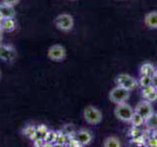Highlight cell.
<instances>
[{
    "mask_svg": "<svg viewBox=\"0 0 157 147\" xmlns=\"http://www.w3.org/2000/svg\"><path fill=\"white\" fill-rule=\"evenodd\" d=\"M147 144H148V146H151V147H157V136H155V135L151 136L148 139V141H147Z\"/></svg>",
    "mask_w": 157,
    "mask_h": 147,
    "instance_id": "cell-21",
    "label": "cell"
},
{
    "mask_svg": "<svg viewBox=\"0 0 157 147\" xmlns=\"http://www.w3.org/2000/svg\"><path fill=\"white\" fill-rule=\"evenodd\" d=\"M74 18L72 15L64 13V14H60L55 18L54 20V24L55 27L60 29L62 32H70L74 28Z\"/></svg>",
    "mask_w": 157,
    "mask_h": 147,
    "instance_id": "cell-3",
    "label": "cell"
},
{
    "mask_svg": "<svg viewBox=\"0 0 157 147\" xmlns=\"http://www.w3.org/2000/svg\"><path fill=\"white\" fill-rule=\"evenodd\" d=\"M57 136H58V134L53 130H48V132L46 134V135L44 136V141L45 142H48V143H51V142H56V139H57Z\"/></svg>",
    "mask_w": 157,
    "mask_h": 147,
    "instance_id": "cell-17",
    "label": "cell"
},
{
    "mask_svg": "<svg viewBox=\"0 0 157 147\" xmlns=\"http://www.w3.org/2000/svg\"><path fill=\"white\" fill-rule=\"evenodd\" d=\"M144 126L147 130H153L157 127V113H152V114L147 117L144 120Z\"/></svg>",
    "mask_w": 157,
    "mask_h": 147,
    "instance_id": "cell-13",
    "label": "cell"
},
{
    "mask_svg": "<svg viewBox=\"0 0 157 147\" xmlns=\"http://www.w3.org/2000/svg\"><path fill=\"white\" fill-rule=\"evenodd\" d=\"M155 70H156V69L154 68V66L152 65L151 63H148V62L144 63L140 68V75L149 76V77H151L152 75H153V73L155 72Z\"/></svg>",
    "mask_w": 157,
    "mask_h": 147,
    "instance_id": "cell-14",
    "label": "cell"
},
{
    "mask_svg": "<svg viewBox=\"0 0 157 147\" xmlns=\"http://www.w3.org/2000/svg\"><path fill=\"white\" fill-rule=\"evenodd\" d=\"M17 57V51L11 44L0 45V60L4 62H12Z\"/></svg>",
    "mask_w": 157,
    "mask_h": 147,
    "instance_id": "cell-7",
    "label": "cell"
},
{
    "mask_svg": "<svg viewBox=\"0 0 157 147\" xmlns=\"http://www.w3.org/2000/svg\"><path fill=\"white\" fill-rule=\"evenodd\" d=\"M2 2L10 5V6H16L17 4H19L20 0H2Z\"/></svg>",
    "mask_w": 157,
    "mask_h": 147,
    "instance_id": "cell-23",
    "label": "cell"
},
{
    "mask_svg": "<svg viewBox=\"0 0 157 147\" xmlns=\"http://www.w3.org/2000/svg\"><path fill=\"white\" fill-rule=\"evenodd\" d=\"M103 146L104 147H121V141L117 136H108L103 141Z\"/></svg>",
    "mask_w": 157,
    "mask_h": 147,
    "instance_id": "cell-15",
    "label": "cell"
},
{
    "mask_svg": "<svg viewBox=\"0 0 157 147\" xmlns=\"http://www.w3.org/2000/svg\"><path fill=\"white\" fill-rule=\"evenodd\" d=\"M3 19H4V18H3V16H2L1 14H0V23H1V22L3 21Z\"/></svg>",
    "mask_w": 157,
    "mask_h": 147,
    "instance_id": "cell-26",
    "label": "cell"
},
{
    "mask_svg": "<svg viewBox=\"0 0 157 147\" xmlns=\"http://www.w3.org/2000/svg\"><path fill=\"white\" fill-rule=\"evenodd\" d=\"M151 85L157 89V70H155L153 75L151 76Z\"/></svg>",
    "mask_w": 157,
    "mask_h": 147,
    "instance_id": "cell-22",
    "label": "cell"
},
{
    "mask_svg": "<svg viewBox=\"0 0 157 147\" xmlns=\"http://www.w3.org/2000/svg\"><path fill=\"white\" fill-rule=\"evenodd\" d=\"M115 83L117 85H120L130 91L136 89L139 86V81L135 77L128 75V74H120V75H118L115 78Z\"/></svg>",
    "mask_w": 157,
    "mask_h": 147,
    "instance_id": "cell-5",
    "label": "cell"
},
{
    "mask_svg": "<svg viewBox=\"0 0 157 147\" xmlns=\"http://www.w3.org/2000/svg\"><path fill=\"white\" fill-rule=\"evenodd\" d=\"M135 110L132 107L126 102H122L119 104H116L114 109V114L118 120H120L124 123H130L132 115H134Z\"/></svg>",
    "mask_w": 157,
    "mask_h": 147,
    "instance_id": "cell-1",
    "label": "cell"
},
{
    "mask_svg": "<svg viewBox=\"0 0 157 147\" xmlns=\"http://www.w3.org/2000/svg\"><path fill=\"white\" fill-rule=\"evenodd\" d=\"M102 113L99 109L92 105H88L83 110V119L90 125H98L102 121Z\"/></svg>",
    "mask_w": 157,
    "mask_h": 147,
    "instance_id": "cell-2",
    "label": "cell"
},
{
    "mask_svg": "<svg viewBox=\"0 0 157 147\" xmlns=\"http://www.w3.org/2000/svg\"><path fill=\"white\" fill-rule=\"evenodd\" d=\"M144 99L147 100V101H149V102H155L157 100V89L155 88V89L152 90L150 93H148L145 97H144Z\"/></svg>",
    "mask_w": 157,
    "mask_h": 147,
    "instance_id": "cell-19",
    "label": "cell"
},
{
    "mask_svg": "<svg viewBox=\"0 0 157 147\" xmlns=\"http://www.w3.org/2000/svg\"><path fill=\"white\" fill-rule=\"evenodd\" d=\"M0 77H1V71H0Z\"/></svg>",
    "mask_w": 157,
    "mask_h": 147,
    "instance_id": "cell-27",
    "label": "cell"
},
{
    "mask_svg": "<svg viewBox=\"0 0 157 147\" xmlns=\"http://www.w3.org/2000/svg\"><path fill=\"white\" fill-rule=\"evenodd\" d=\"M0 14L2 15L4 19H15V17H16V10L14 9V6H10V5L2 2L0 3Z\"/></svg>",
    "mask_w": 157,
    "mask_h": 147,
    "instance_id": "cell-10",
    "label": "cell"
},
{
    "mask_svg": "<svg viewBox=\"0 0 157 147\" xmlns=\"http://www.w3.org/2000/svg\"><path fill=\"white\" fill-rule=\"evenodd\" d=\"M66 56V48L61 44H54V45L49 47L47 50V57L54 62H61L65 60Z\"/></svg>",
    "mask_w": 157,
    "mask_h": 147,
    "instance_id": "cell-6",
    "label": "cell"
},
{
    "mask_svg": "<svg viewBox=\"0 0 157 147\" xmlns=\"http://www.w3.org/2000/svg\"><path fill=\"white\" fill-rule=\"evenodd\" d=\"M75 138L78 140L81 146H86L92 141V134L87 130H80L75 134Z\"/></svg>",
    "mask_w": 157,
    "mask_h": 147,
    "instance_id": "cell-9",
    "label": "cell"
},
{
    "mask_svg": "<svg viewBox=\"0 0 157 147\" xmlns=\"http://www.w3.org/2000/svg\"><path fill=\"white\" fill-rule=\"evenodd\" d=\"M0 28L5 32H13L16 28V22L13 18L3 19V21L0 23Z\"/></svg>",
    "mask_w": 157,
    "mask_h": 147,
    "instance_id": "cell-12",
    "label": "cell"
},
{
    "mask_svg": "<svg viewBox=\"0 0 157 147\" xmlns=\"http://www.w3.org/2000/svg\"><path fill=\"white\" fill-rule=\"evenodd\" d=\"M0 29H1V28H0Z\"/></svg>",
    "mask_w": 157,
    "mask_h": 147,
    "instance_id": "cell-29",
    "label": "cell"
},
{
    "mask_svg": "<svg viewBox=\"0 0 157 147\" xmlns=\"http://www.w3.org/2000/svg\"><path fill=\"white\" fill-rule=\"evenodd\" d=\"M144 24L147 28L157 29V11H151L147 13L144 17Z\"/></svg>",
    "mask_w": 157,
    "mask_h": 147,
    "instance_id": "cell-11",
    "label": "cell"
},
{
    "mask_svg": "<svg viewBox=\"0 0 157 147\" xmlns=\"http://www.w3.org/2000/svg\"><path fill=\"white\" fill-rule=\"evenodd\" d=\"M130 123L132 125V126L139 127V126H141L142 125H144V118L142 116H140V114H137L136 112H135Z\"/></svg>",
    "mask_w": 157,
    "mask_h": 147,
    "instance_id": "cell-16",
    "label": "cell"
},
{
    "mask_svg": "<svg viewBox=\"0 0 157 147\" xmlns=\"http://www.w3.org/2000/svg\"><path fill=\"white\" fill-rule=\"evenodd\" d=\"M2 40H3V31L0 29V45L2 44Z\"/></svg>",
    "mask_w": 157,
    "mask_h": 147,
    "instance_id": "cell-24",
    "label": "cell"
},
{
    "mask_svg": "<svg viewBox=\"0 0 157 147\" xmlns=\"http://www.w3.org/2000/svg\"><path fill=\"white\" fill-rule=\"evenodd\" d=\"M131 91L122 87L120 85H116L109 92V99L114 104H119L122 102H126L130 98Z\"/></svg>",
    "mask_w": 157,
    "mask_h": 147,
    "instance_id": "cell-4",
    "label": "cell"
},
{
    "mask_svg": "<svg viewBox=\"0 0 157 147\" xmlns=\"http://www.w3.org/2000/svg\"><path fill=\"white\" fill-rule=\"evenodd\" d=\"M139 85H140L141 87H145V86L151 85V77L140 75V77L139 80Z\"/></svg>",
    "mask_w": 157,
    "mask_h": 147,
    "instance_id": "cell-18",
    "label": "cell"
},
{
    "mask_svg": "<svg viewBox=\"0 0 157 147\" xmlns=\"http://www.w3.org/2000/svg\"><path fill=\"white\" fill-rule=\"evenodd\" d=\"M134 110L137 114H140V116L144 117V120L147 117H149L152 113H154V109H153V106L151 104V102L147 100H142L139 102V104L136 106Z\"/></svg>",
    "mask_w": 157,
    "mask_h": 147,
    "instance_id": "cell-8",
    "label": "cell"
},
{
    "mask_svg": "<svg viewBox=\"0 0 157 147\" xmlns=\"http://www.w3.org/2000/svg\"><path fill=\"white\" fill-rule=\"evenodd\" d=\"M72 1H75V0H72Z\"/></svg>",
    "mask_w": 157,
    "mask_h": 147,
    "instance_id": "cell-28",
    "label": "cell"
},
{
    "mask_svg": "<svg viewBox=\"0 0 157 147\" xmlns=\"http://www.w3.org/2000/svg\"><path fill=\"white\" fill-rule=\"evenodd\" d=\"M153 135L157 136V127H156L155 130H153Z\"/></svg>",
    "mask_w": 157,
    "mask_h": 147,
    "instance_id": "cell-25",
    "label": "cell"
},
{
    "mask_svg": "<svg viewBox=\"0 0 157 147\" xmlns=\"http://www.w3.org/2000/svg\"><path fill=\"white\" fill-rule=\"evenodd\" d=\"M153 89H155L154 88V86L153 85H148V86H145V87H142V89H141V95H142V97H145L148 93H150L152 90Z\"/></svg>",
    "mask_w": 157,
    "mask_h": 147,
    "instance_id": "cell-20",
    "label": "cell"
}]
</instances>
